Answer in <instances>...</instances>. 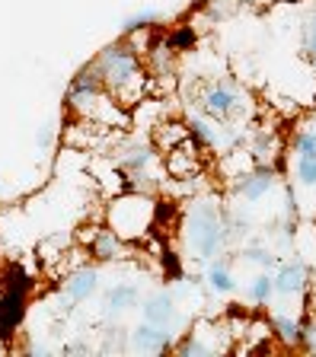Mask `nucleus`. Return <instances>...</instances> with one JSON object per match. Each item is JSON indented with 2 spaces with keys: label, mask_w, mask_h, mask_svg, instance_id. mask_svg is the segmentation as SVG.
<instances>
[{
  "label": "nucleus",
  "mask_w": 316,
  "mask_h": 357,
  "mask_svg": "<svg viewBox=\"0 0 316 357\" xmlns=\"http://www.w3.org/2000/svg\"><path fill=\"white\" fill-rule=\"evenodd\" d=\"M313 310H316V300H313Z\"/></svg>",
  "instance_id": "nucleus-29"
},
{
  "label": "nucleus",
  "mask_w": 316,
  "mask_h": 357,
  "mask_svg": "<svg viewBox=\"0 0 316 357\" xmlns=\"http://www.w3.org/2000/svg\"><path fill=\"white\" fill-rule=\"evenodd\" d=\"M243 261H249V265H259L262 271H271V268L278 265V259L271 255V249H265V245H243Z\"/></svg>",
  "instance_id": "nucleus-24"
},
{
  "label": "nucleus",
  "mask_w": 316,
  "mask_h": 357,
  "mask_svg": "<svg viewBox=\"0 0 316 357\" xmlns=\"http://www.w3.org/2000/svg\"><path fill=\"white\" fill-rule=\"evenodd\" d=\"M157 26H160V13H157V10H141V13H135L131 20H125V29H121V36H135V32L157 29Z\"/></svg>",
  "instance_id": "nucleus-22"
},
{
  "label": "nucleus",
  "mask_w": 316,
  "mask_h": 357,
  "mask_svg": "<svg viewBox=\"0 0 316 357\" xmlns=\"http://www.w3.org/2000/svg\"><path fill=\"white\" fill-rule=\"evenodd\" d=\"M29 275L20 265H13L3 278V290H0V342L3 344L23 328L26 310H29Z\"/></svg>",
  "instance_id": "nucleus-6"
},
{
  "label": "nucleus",
  "mask_w": 316,
  "mask_h": 357,
  "mask_svg": "<svg viewBox=\"0 0 316 357\" xmlns=\"http://www.w3.org/2000/svg\"><path fill=\"white\" fill-rule=\"evenodd\" d=\"M173 332L170 328H160L153 322H141L137 328L128 332V348L137 351V354H166L173 348Z\"/></svg>",
  "instance_id": "nucleus-13"
},
{
  "label": "nucleus",
  "mask_w": 316,
  "mask_h": 357,
  "mask_svg": "<svg viewBox=\"0 0 316 357\" xmlns=\"http://www.w3.org/2000/svg\"><path fill=\"white\" fill-rule=\"evenodd\" d=\"M275 185H278V169L275 166H246L234 176V195L240 201H249V204L262 201Z\"/></svg>",
  "instance_id": "nucleus-9"
},
{
  "label": "nucleus",
  "mask_w": 316,
  "mask_h": 357,
  "mask_svg": "<svg viewBox=\"0 0 316 357\" xmlns=\"http://www.w3.org/2000/svg\"><path fill=\"white\" fill-rule=\"evenodd\" d=\"M204 284H208L211 294H218V297H230L236 290V278L230 271L224 259H211L208 261V271H204Z\"/></svg>",
  "instance_id": "nucleus-17"
},
{
  "label": "nucleus",
  "mask_w": 316,
  "mask_h": 357,
  "mask_svg": "<svg viewBox=\"0 0 316 357\" xmlns=\"http://www.w3.org/2000/svg\"><path fill=\"white\" fill-rule=\"evenodd\" d=\"M303 54H307V61L316 67V7H313V13L307 16V22H303Z\"/></svg>",
  "instance_id": "nucleus-26"
},
{
  "label": "nucleus",
  "mask_w": 316,
  "mask_h": 357,
  "mask_svg": "<svg viewBox=\"0 0 316 357\" xmlns=\"http://www.w3.org/2000/svg\"><path fill=\"white\" fill-rule=\"evenodd\" d=\"M90 64L99 74L103 86L109 89V93L119 99V105H125V109H131L135 102H141L144 96L153 93V80H151V74H147V67H144V58L128 36L109 42L103 52H96V58H93Z\"/></svg>",
  "instance_id": "nucleus-1"
},
{
  "label": "nucleus",
  "mask_w": 316,
  "mask_h": 357,
  "mask_svg": "<svg viewBox=\"0 0 316 357\" xmlns=\"http://www.w3.org/2000/svg\"><path fill=\"white\" fill-rule=\"evenodd\" d=\"M291 153L294 156H316V128L303 125L294 131L291 137Z\"/></svg>",
  "instance_id": "nucleus-21"
},
{
  "label": "nucleus",
  "mask_w": 316,
  "mask_h": 357,
  "mask_svg": "<svg viewBox=\"0 0 316 357\" xmlns=\"http://www.w3.org/2000/svg\"><path fill=\"white\" fill-rule=\"evenodd\" d=\"M243 3H246V7H256V10H262V7H271L275 0H243Z\"/></svg>",
  "instance_id": "nucleus-28"
},
{
  "label": "nucleus",
  "mask_w": 316,
  "mask_h": 357,
  "mask_svg": "<svg viewBox=\"0 0 316 357\" xmlns=\"http://www.w3.org/2000/svg\"><path fill=\"white\" fill-rule=\"evenodd\" d=\"M157 195L151 192H119L109 195L105 227H112L125 243L141 245L157 230Z\"/></svg>",
  "instance_id": "nucleus-5"
},
{
  "label": "nucleus",
  "mask_w": 316,
  "mask_h": 357,
  "mask_svg": "<svg viewBox=\"0 0 316 357\" xmlns=\"http://www.w3.org/2000/svg\"><path fill=\"white\" fill-rule=\"evenodd\" d=\"M96 287H99V268L86 265V261L70 268L68 275H64V281H61V294H64L68 303H86L96 294Z\"/></svg>",
  "instance_id": "nucleus-12"
},
{
  "label": "nucleus",
  "mask_w": 316,
  "mask_h": 357,
  "mask_svg": "<svg viewBox=\"0 0 316 357\" xmlns=\"http://www.w3.org/2000/svg\"><path fill=\"white\" fill-rule=\"evenodd\" d=\"M275 297H301L310 287V265L303 259H287L281 265H275Z\"/></svg>",
  "instance_id": "nucleus-11"
},
{
  "label": "nucleus",
  "mask_w": 316,
  "mask_h": 357,
  "mask_svg": "<svg viewBox=\"0 0 316 357\" xmlns=\"http://www.w3.org/2000/svg\"><path fill=\"white\" fill-rule=\"evenodd\" d=\"M52 141H54V128L42 125L36 131V147H52Z\"/></svg>",
  "instance_id": "nucleus-27"
},
{
  "label": "nucleus",
  "mask_w": 316,
  "mask_h": 357,
  "mask_svg": "<svg viewBox=\"0 0 316 357\" xmlns=\"http://www.w3.org/2000/svg\"><path fill=\"white\" fill-rule=\"evenodd\" d=\"M166 42H170V48H173L176 54L192 52V48H195V42H198L195 26H179V29H173L170 36H166Z\"/></svg>",
  "instance_id": "nucleus-25"
},
{
  "label": "nucleus",
  "mask_w": 316,
  "mask_h": 357,
  "mask_svg": "<svg viewBox=\"0 0 316 357\" xmlns=\"http://www.w3.org/2000/svg\"><path fill=\"white\" fill-rule=\"evenodd\" d=\"M182 245H186L188 259L198 261H211L218 259L227 249V239H230V223H227L224 211L214 204V201L195 198L182 214Z\"/></svg>",
  "instance_id": "nucleus-4"
},
{
  "label": "nucleus",
  "mask_w": 316,
  "mask_h": 357,
  "mask_svg": "<svg viewBox=\"0 0 316 357\" xmlns=\"http://www.w3.org/2000/svg\"><path fill=\"white\" fill-rule=\"evenodd\" d=\"M271 338L287 351H301V316H287V312H275L269 319Z\"/></svg>",
  "instance_id": "nucleus-16"
},
{
  "label": "nucleus",
  "mask_w": 316,
  "mask_h": 357,
  "mask_svg": "<svg viewBox=\"0 0 316 357\" xmlns=\"http://www.w3.org/2000/svg\"><path fill=\"white\" fill-rule=\"evenodd\" d=\"M188 99H192L188 105H195V112L208 115L211 121H220V125L243 128L256 115V99L230 77H211V80L195 83L188 89Z\"/></svg>",
  "instance_id": "nucleus-3"
},
{
  "label": "nucleus",
  "mask_w": 316,
  "mask_h": 357,
  "mask_svg": "<svg viewBox=\"0 0 316 357\" xmlns=\"http://www.w3.org/2000/svg\"><path fill=\"white\" fill-rule=\"evenodd\" d=\"M64 105L74 119L93 121V125L112 131V128H131V112L125 105H119V99L103 86L99 74L93 70V64H86L70 77L68 93H64Z\"/></svg>",
  "instance_id": "nucleus-2"
},
{
  "label": "nucleus",
  "mask_w": 316,
  "mask_h": 357,
  "mask_svg": "<svg viewBox=\"0 0 316 357\" xmlns=\"http://www.w3.org/2000/svg\"><path fill=\"white\" fill-rule=\"evenodd\" d=\"M186 125H188L192 141L202 150H211V153H234V147L240 144V134H236L240 128L211 121L208 115H202V112H195V109H188Z\"/></svg>",
  "instance_id": "nucleus-7"
},
{
  "label": "nucleus",
  "mask_w": 316,
  "mask_h": 357,
  "mask_svg": "<svg viewBox=\"0 0 316 357\" xmlns=\"http://www.w3.org/2000/svg\"><path fill=\"white\" fill-rule=\"evenodd\" d=\"M271 297H275L271 271H259V275L246 284V300L249 303H256V306H265V303H271Z\"/></svg>",
  "instance_id": "nucleus-19"
},
{
  "label": "nucleus",
  "mask_w": 316,
  "mask_h": 357,
  "mask_svg": "<svg viewBox=\"0 0 316 357\" xmlns=\"http://www.w3.org/2000/svg\"><path fill=\"white\" fill-rule=\"evenodd\" d=\"M83 243H86V255H90L93 261H103V265H109V261H125L131 255V249L135 245L125 243V239L119 236V233L112 230V227H83Z\"/></svg>",
  "instance_id": "nucleus-8"
},
{
  "label": "nucleus",
  "mask_w": 316,
  "mask_h": 357,
  "mask_svg": "<svg viewBox=\"0 0 316 357\" xmlns=\"http://www.w3.org/2000/svg\"><path fill=\"white\" fill-rule=\"evenodd\" d=\"M135 306H141V287H137V284L119 281L105 290V310L112 312V316L115 312H128V310H135Z\"/></svg>",
  "instance_id": "nucleus-18"
},
{
  "label": "nucleus",
  "mask_w": 316,
  "mask_h": 357,
  "mask_svg": "<svg viewBox=\"0 0 316 357\" xmlns=\"http://www.w3.org/2000/svg\"><path fill=\"white\" fill-rule=\"evenodd\" d=\"M188 137H192V134H188L186 119H170V115H166V119L160 121L157 128H151V144L160 150V153L179 147V144L188 141Z\"/></svg>",
  "instance_id": "nucleus-15"
},
{
  "label": "nucleus",
  "mask_w": 316,
  "mask_h": 357,
  "mask_svg": "<svg viewBox=\"0 0 316 357\" xmlns=\"http://www.w3.org/2000/svg\"><path fill=\"white\" fill-rule=\"evenodd\" d=\"M202 153H204V150L198 147L192 137H188V141H182L179 147L166 150V153H163L166 178H179V182H186V178H195L198 172H202Z\"/></svg>",
  "instance_id": "nucleus-10"
},
{
  "label": "nucleus",
  "mask_w": 316,
  "mask_h": 357,
  "mask_svg": "<svg viewBox=\"0 0 316 357\" xmlns=\"http://www.w3.org/2000/svg\"><path fill=\"white\" fill-rule=\"evenodd\" d=\"M291 172L301 188H316V156H294Z\"/></svg>",
  "instance_id": "nucleus-20"
},
{
  "label": "nucleus",
  "mask_w": 316,
  "mask_h": 357,
  "mask_svg": "<svg viewBox=\"0 0 316 357\" xmlns=\"http://www.w3.org/2000/svg\"><path fill=\"white\" fill-rule=\"evenodd\" d=\"M301 351L316 357V310L313 306L301 316Z\"/></svg>",
  "instance_id": "nucleus-23"
},
{
  "label": "nucleus",
  "mask_w": 316,
  "mask_h": 357,
  "mask_svg": "<svg viewBox=\"0 0 316 357\" xmlns=\"http://www.w3.org/2000/svg\"><path fill=\"white\" fill-rule=\"evenodd\" d=\"M141 312H144V322H153V326H160V328H173L176 319H179L176 297L170 294V290H157V294H151V297L144 300Z\"/></svg>",
  "instance_id": "nucleus-14"
}]
</instances>
